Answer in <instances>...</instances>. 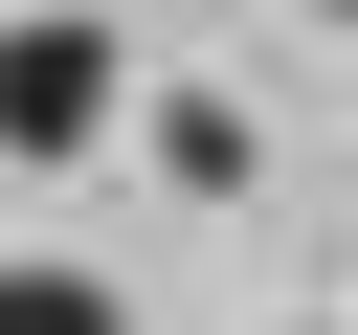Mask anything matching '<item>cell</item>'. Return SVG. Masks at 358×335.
Masks as SVG:
<instances>
[{"label":"cell","mask_w":358,"mask_h":335,"mask_svg":"<svg viewBox=\"0 0 358 335\" xmlns=\"http://www.w3.org/2000/svg\"><path fill=\"white\" fill-rule=\"evenodd\" d=\"M112 134V45L45 0V22H0V156H90Z\"/></svg>","instance_id":"cell-1"},{"label":"cell","mask_w":358,"mask_h":335,"mask_svg":"<svg viewBox=\"0 0 358 335\" xmlns=\"http://www.w3.org/2000/svg\"><path fill=\"white\" fill-rule=\"evenodd\" d=\"M0 335H134L112 268H0Z\"/></svg>","instance_id":"cell-2"},{"label":"cell","mask_w":358,"mask_h":335,"mask_svg":"<svg viewBox=\"0 0 358 335\" xmlns=\"http://www.w3.org/2000/svg\"><path fill=\"white\" fill-rule=\"evenodd\" d=\"M157 156H179V201H224V179H246V112H224V89H179V112H157Z\"/></svg>","instance_id":"cell-3"}]
</instances>
